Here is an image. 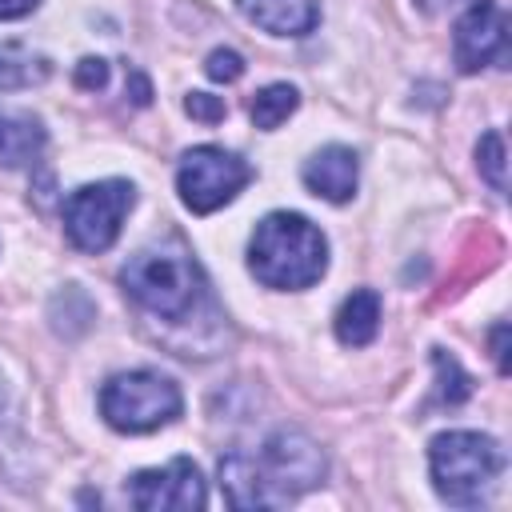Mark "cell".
<instances>
[{
    "instance_id": "8992f818",
    "label": "cell",
    "mask_w": 512,
    "mask_h": 512,
    "mask_svg": "<svg viewBox=\"0 0 512 512\" xmlns=\"http://www.w3.org/2000/svg\"><path fill=\"white\" fill-rule=\"evenodd\" d=\"M136 204V188L128 180L84 184L64 200V232L80 252H108L120 236L124 216Z\"/></svg>"
},
{
    "instance_id": "6da1fadb",
    "label": "cell",
    "mask_w": 512,
    "mask_h": 512,
    "mask_svg": "<svg viewBox=\"0 0 512 512\" xmlns=\"http://www.w3.org/2000/svg\"><path fill=\"white\" fill-rule=\"evenodd\" d=\"M324 452L296 428L272 432L256 452L220 456V492L232 508H284L324 484Z\"/></svg>"
},
{
    "instance_id": "8fae6325",
    "label": "cell",
    "mask_w": 512,
    "mask_h": 512,
    "mask_svg": "<svg viewBox=\"0 0 512 512\" xmlns=\"http://www.w3.org/2000/svg\"><path fill=\"white\" fill-rule=\"evenodd\" d=\"M240 16L272 36H304L320 20L316 0H236Z\"/></svg>"
},
{
    "instance_id": "9a60e30c",
    "label": "cell",
    "mask_w": 512,
    "mask_h": 512,
    "mask_svg": "<svg viewBox=\"0 0 512 512\" xmlns=\"http://www.w3.org/2000/svg\"><path fill=\"white\" fill-rule=\"evenodd\" d=\"M296 104H300V92L292 84H268V88H260L252 96V124L272 132L296 112Z\"/></svg>"
},
{
    "instance_id": "30bf717a",
    "label": "cell",
    "mask_w": 512,
    "mask_h": 512,
    "mask_svg": "<svg viewBox=\"0 0 512 512\" xmlns=\"http://www.w3.org/2000/svg\"><path fill=\"white\" fill-rule=\"evenodd\" d=\"M356 176H360V160H356V152L344 148V144H328V148L312 152V156L304 160V168H300L304 188H308L312 196L328 200V204L352 200Z\"/></svg>"
},
{
    "instance_id": "5bb4252c",
    "label": "cell",
    "mask_w": 512,
    "mask_h": 512,
    "mask_svg": "<svg viewBox=\"0 0 512 512\" xmlns=\"http://www.w3.org/2000/svg\"><path fill=\"white\" fill-rule=\"evenodd\" d=\"M52 72V60L32 52L20 40H0V92H16V88H32L44 84Z\"/></svg>"
},
{
    "instance_id": "2e32d148",
    "label": "cell",
    "mask_w": 512,
    "mask_h": 512,
    "mask_svg": "<svg viewBox=\"0 0 512 512\" xmlns=\"http://www.w3.org/2000/svg\"><path fill=\"white\" fill-rule=\"evenodd\" d=\"M432 364H436V376H440V384H436V396H440V404H464L468 396H472V380L464 376V368L456 364V356H448V352H432Z\"/></svg>"
},
{
    "instance_id": "7a4b0ae2",
    "label": "cell",
    "mask_w": 512,
    "mask_h": 512,
    "mask_svg": "<svg viewBox=\"0 0 512 512\" xmlns=\"http://www.w3.org/2000/svg\"><path fill=\"white\" fill-rule=\"evenodd\" d=\"M248 268L264 288H312L328 268V240L300 212H268L248 240Z\"/></svg>"
},
{
    "instance_id": "603a6c76",
    "label": "cell",
    "mask_w": 512,
    "mask_h": 512,
    "mask_svg": "<svg viewBox=\"0 0 512 512\" xmlns=\"http://www.w3.org/2000/svg\"><path fill=\"white\" fill-rule=\"evenodd\" d=\"M448 4H456V0H416V8H424V12H444Z\"/></svg>"
},
{
    "instance_id": "cb8c5ba5",
    "label": "cell",
    "mask_w": 512,
    "mask_h": 512,
    "mask_svg": "<svg viewBox=\"0 0 512 512\" xmlns=\"http://www.w3.org/2000/svg\"><path fill=\"white\" fill-rule=\"evenodd\" d=\"M8 408V392H4V380H0V412Z\"/></svg>"
},
{
    "instance_id": "7c38bea8",
    "label": "cell",
    "mask_w": 512,
    "mask_h": 512,
    "mask_svg": "<svg viewBox=\"0 0 512 512\" xmlns=\"http://www.w3.org/2000/svg\"><path fill=\"white\" fill-rule=\"evenodd\" d=\"M44 144H48V128L40 116L20 112V108H0V164L4 168L36 164Z\"/></svg>"
},
{
    "instance_id": "d6986e66",
    "label": "cell",
    "mask_w": 512,
    "mask_h": 512,
    "mask_svg": "<svg viewBox=\"0 0 512 512\" xmlns=\"http://www.w3.org/2000/svg\"><path fill=\"white\" fill-rule=\"evenodd\" d=\"M184 108H188V116H196V120H204V124H216V120H224V100L220 96H208V92H188V100H184Z\"/></svg>"
},
{
    "instance_id": "4fadbf2b",
    "label": "cell",
    "mask_w": 512,
    "mask_h": 512,
    "mask_svg": "<svg viewBox=\"0 0 512 512\" xmlns=\"http://www.w3.org/2000/svg\"><path fill=\"white\" fill-rule=\"evenodd\" d=\"M376 332H380V296L372 288H356L336 308V340L348 348H364L376 340Z\"/></svg>"
},
{
    "instance_id": "9c48e42d",
    "label": "cell",
    "mask_w": 512,
    "mask_h": 512,
    "mask_svg": "<svg viewBox=\"0 0 512 512\" xmlns=\"http://www.w3.org/2000/svg\"><path fill=\"white\" fill-rule=\"evenodd\" d=\"M452 56L460 72H480L508 60V16L496 0H472L452 32Z\"/></svg>"
},
{
    "instance_id": "277c9868",
    "label": "cell",
    "mask_w": 512,
    "mask_h": 512,
    "mask_svg": "<svg viewBox=\"0 0 512 512\" xmlns=\"http://www.w3.org/2000/svg\"><path fill=\"white\" fill-rule=\"evenodd\" d=\"M508 456L500 440L484 432H440L428 444V468L440 500L456 508H476L488 500V492L500 484Z\"/></svg>"
},
{
    "instance_id": "3957f363",
    "label": "cell",
    "mask_w": 512,
    "mask_h": 512,
    "mask_svg": "<svg viewBox=\"0 0 512 512\" xmlns=\"http://www.w3.org/2000/svg\"><path fill=\"white\" fill-rule=\"evenodd\" d=\"M124 292L160 320H188L196 312V300L204 296V272L192 260V252L176 244H152L140 248L120 268Z\"/></svg>"
},
{
    "instance_id": "ac0fdd59",
    "label": "cell",
    "mask_w": 512,
    "mask_h": 512,
    "mask_svg": "<svg viewBox=\"0 0 512 512\" xmlns=\"http://www.w3.org/2000/svg\"><path fill=\"white\" fill-rule=\"evenodd\" d=\"M204 72H208V80H216V84H232V80L244 76V56L232 52V48H216V52H208Z\"/></svg>"
},
{
    "instance_id": "44dd1931",
    "label": "cell",
    "mask_w": 512,
    "mask_h": 512,
    "mask_svg": "<svg viewBox=\"0 0 512 512\" xmlns=\"http://www.w3.org/2000/svg\"><path fill=\"white\" fill-rule=\"evenodd\" d=\"M492 356H496V368L508 372V324H492Z\"/></svg>"
},
{
    "instance_id": "ba28073f",
    "label": "cell",
    "mask_w": 512,
    "mask_h": 512,
    "mask_svg": "<svg viewBox=\"0 0 512 512\" xmlns=\"http://www.w3.org/2000/svg\"><path fill=\"white\" fill-rule=\"evenodd\" d=\"M124 492H128V504L144 512H192V508H204L208 500L204 476L188 456H176L164 468H144L128 476Z\"/></svg>"
},
{
    "instance_id": "52a82bcc",
    "label": "cell",
    "mask_w": 512,
    "mask_h": 512,
    "mask_svg": "<svg viewBox=\"0 0 512 512\" xmlns=\"http://www.w3.org/2000/svg\"><path fill=\"white\" fill-rule=\"evenodd\" d=\"M248 180H252L248 160H240L236 152L216 148V144L188 148L176 168V192H180L184 208L196 216H208V212L224 208L228 200H236Z\"/></svg>"
},
{
    "instance_id": "e0dca14e",
    "label": "cell",
    "mask_w": 512,
    "mask_h": 512,
    "mask_svg": "<svg viewBox=\"0 0 512 512\" xmlns=\"http://www.w3.org/2000/svg\"><path fill=\"white\" fill-rule=\"evenodd\" d=\"M476 168L492 184V192H508V180H504L508 160H504V136L500 132H484L480 136V144H476Z\"/></svg>"
},
{
    "instance_id": "7402d4cb",
    "label": "cell",
    "mask_w": 512,
    "mask_h": 512,
    "mask_svg": "<svg viewBox=\"0 0 512 512\" xmlns=\"http://www.w3.org/2000/svg\"><path fill=\"white\" fill-rule=\"evenodd\" d=\"M40 0H0V20H20L36 8Z\"/></svg>"
},
{
    "instance_id": "ffe728a7",
    "label": "cell",
    "mask_w": 512,
    "mask_h": 512,
    "mask_svg": "<svg viewBox=\"0 0 512 512\" xmlns=\"http://www.w3.org/2000/svg\"><path fill=\"white\" fill-rule=\"evenodd\" d=\"M76 84L88 88V92L104 88V84H108V64H104L100 56H84V60L76 64Z\"/></svg>"
},
{
    "instance_id": "5b68a950",
    "label": "cell",
    "mask_w": 512,
    "mask_h": 512,
    "mask_svg": "<svg viewBox=\"0 0 512 512\" xmlns=\"http://www.w3.org/2000/svg\"><path fill=\"white\" fill-rule=\"evenodd\" d=\"M184 408V396L176 388L172 376L152 372V368H132L112 376L100 388V416L116 428V432H156L164 424H172Z\"/></svg>"
}]
</instances>
